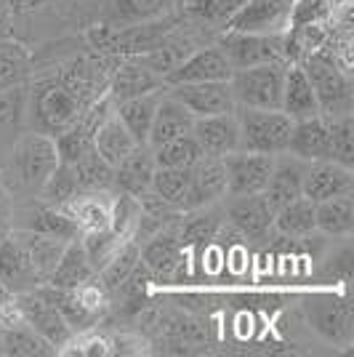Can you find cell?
<instances>
[{"instance_id": "obj_19", "label": "cell", "mask_w": 354, "mask_h": 357, "mask_svg": "<svg viewBox=\"0 0 354 357\" xmlns=\"http://www.w3.org/2000/svg\"><path fill=\"white\" fill-rule=\"evenodd\" d=\"M192 136L208 158H224L229 152L240 149V126H237L235 112H222V115H208V118H194Z\"/></svg>"}, {"instance_id": "obj_22", "label": "cell", "mask_w": 354, "mask_h": 357, "mask_svg": "<svg viewBox=\"0 0 354 357\" xmlns=\"http://www.w3.org/2000/svg\"><path fill=\"white\" fill-rule=\"evenodd\" d=\"M304 168L307 163L293 158L291 152H282L275 158V168H272V176L266 181L264 195L266 200L272 203V208L277 211L282 206H288L291 200L301 197V181H304Z\"/></svg>"}, {"instance_id": "obj_13", "label": "cell", "mask_w": 354, "mask_h": 357, "mask_svg": "<svg viewBox=\"0 0 354 357\" xmlns=\"http://www.w3.org/2000/svg\"><path fill=\"white\" fill-rule=\"evenodd\" d=\"M226 197V171H224L222 158H208L203 155L197 163L190 168V187L181 203V213L197 208L216 206Z\"/></svg>"}, {"instance_id": "obj_43", "label": "cell", "mask_w": 354, "mask_h": 357, "mask_svg": "<svg viewBox=\"0 0 354 357\" xmlns=\"http://www.w3.org/2000/svg\"><path fill=\"white\" fill-rule=\"evenodd\" d=\"M155 155V165H165V168H192L200 158H203V149L197 144V139L192 134L174 139L168 144L152 149Z\"/></svg>"}, {"instance_id": "obj_50", "label": "cell", "mask_w": 354, "mask_h": 357, "mask_svg": "<svg viewBox=\"0 0 354 357\" xmlns=\"http://www.w3.org/2000/svg\"><path fill=\"white\" fill-rule=\"evenodd\" d=\"M14 22V3L11 0H0V38H8Z\"/></svg>"}, {"instance_id": "obj_23", "label": "cell", "mask_w": 354, "mask_h": 357, "mask_svg": "<svg viewBox=\"0 0 354 357\" xmlns=\"http://www.w3.org/2000/svg\"><path fill=\"white\" fill-rule=\"evenodd\" d=\"M280 109L291 120H304V118H314V115H323V112H320V105H317V96H314V89H311L309 77H307L301 64H288V67H285Z\"/></svg>"}, {"instance_id": "obj_1", "label": "cell", "mask_w": 354, "mask_h": 357, "mask_svg": "<svg viewBox=\"0 0 354 357\" xmlns=\"http://www.w3.org/2000/svg\"><path fill=\"white\" fill-rule=\"evenodd\" d=\"M96 80L99 70L75 61L72 67L27 86V131L56 136L70 128L86 107L99 99Z\"/></svg>"}, {"instance_id": "obj_32", "label": "cell", "mask_w": 354, "mask_h": 357, "mask_svg": "<svg viewBox=\"0 0 354 357\" xmlns=\"http://www.w3.org/2000/svg\"><path fill=\"white\" fill-rule=\"evenodd\" d=\"M309 317L314 320L317 331H323L333 342H346L352 336V307L339 298L325 301H309Z\"/></svg>"}, {"instance_id": "obj_30", "label": "cell", "mask_w": 354, "mask_h": 357, "mask_svg": "<svg viewBox=\"0 0 354 357\" xmlns=\"http://www.w3.org/2000/svg\"><path fill=\"white\" fill-rule=\"evenodd\" d=\"M80 232H93V229H107L109 227V208H112V192H80L75 195L67 206H61Z\"/></svg>"}, {"instance_id": "obj_21", "label": "cell", "mask_w": 354, "mask_h": 357, "mask_svg": "<svg viewBox=\"0 0 354 357\" xmlns=\"http://www.w3.org/2000/svg\"><path fill=\"white\" fill-rule=\"evenodd\" d=\"M192 112L187 107L176 102L168 89L162 93L160 105H157V112H155V120L149 126V136H147V144L152 149L160 147V144H168L174 139H181V136L192 134Z\"/></svg>"}, {"instance_id": "obj_33", "label": "cell", "mask_w": 354, "mask_h": 357, "mask_svg": "<svg viewBox=\"0 0 354 357\" xmlns=\"http://www.w3.org/2000/svg\"><path fill=\"white\" fill-rule=\"evenodd\" d=\"M0 355L45 357V355H56V349L22 320V323H14V326L0 328Z\"/></svg>"}, {"instance_id": "obj_9", "label": "cell", "mask_w": 354, "mask_h": 357, "mask_svg": "<svg viewBox=\"0 0 354 357\" xmlns=\"http://www.w3.org/2000/svg\"><path fill=\"white\" fill-rule=\"evenodd\" d=\"M16 307H19V312L24 317V323H27L35 333H40L56 352H61L67 344L72 342L75 331L64 323V317L59 314V310L43 296L40 285H38L35 291L19 294V296H16Z\"/></svg>"}, {"instance_id": "obj_4", "label": "cell", "mask_w": 354, "mask_h": 357, "mask_svg": "<svg viewBox=\"0 0 354 357\" xmlns=\"http://www.w3.org/2000/svg\"><path fill=\"white\" fill-rule=\"evenodd\" d=\"M237 126H240V149L264 152V155H282L288 152L293 120L282 109H253V107H235Z\"/></svg>"}, {"instance_id": "obj_44", "label": "cell", "mask_w": 354, "mask_h": 357, "mask_svg": "<svg viewBox=\"0 0 354 357\" xmlns=\"http://www.w3.org/2000/svg\"><path fill=\"white\" fill-rule=\"evenodd\" d=\"M141 219V203L139 197L125 192H112V208H109V229L118 232L120 238H133L136 227Z\"/></svg>"}, {"instance_id": "obj_37", "label": "cell", "mask_w": 354, "mask_h": 357, "mask_svg": "<svg viewBox=\"0 0 354 357\" xmlns=\"http://www.w3.org/2000/svg\"><path fill=\"white\" fill-rule=\"evenodd\" d=\"M275 229L285 238H309L317 232V219H314V203L304 195L291 200L288 206L275 211Z\"/></svg>"}, {"instance_id": "obj_14", "label": "cell", "mask_w": 354, "mask_h": 357, "mask_svg": "<svg viewBox=\"0 0 354 357\" xmlns=\"http://www.w3.org/2000/svg\"><path fill=\"white\" fill-rule=\"evenodd\" d=\"M229 77H232V64L224 56L222 45L208 43L194 48L190 56H184L162 80L165 86H176V83H206V80H229Z\"/></svg>"}, {"instance_id": "obj_47", "label": "cell", "mask_w": 354, "mask_h": 357, "mask_svg": "<svg viewBox=\"0 0 354 357\" xmlns=\"http://www.w3.org/2000/svg\"><path fill=\"white\" fill-rule=\"evenodd\" d=\"M336 0H293L291 27L295 24H328L336 11Z\"/></svg>"}, {"instance_id": "obj_26", "label": "cell", "mask_w": 354, "mask_h": 357, "mask_svg": "<svg viewBox=\"0 0 354 357\" xmlns=\"http://www.w3.org/2000/svg\"><path fill=\"white\" fill-rule=\"evenodd\" d=\"M93 278H96V269H93V264H91L86 251H83L80 238H75L64 245L59 261H56V267H54L51 278L45 283L54 285V288H80V285L93 280Z\"/></svg>"}, {"instance_id": "obj_48", "label": "cell", "mask_w": 354, "mask_h": 357, "mask_svg": "<svg viewBox=\"0 0 354 357\" xmlns=\"http://www.w3.org/2000/svg\"><path fill=\"white\" fill-rule=\"evenodd\" d=\"M168 6V0H118V14L125 19H141L147 22L152 16H160Z\"/></svg>"}, {"instance_id": "obj_28", "label": "cell", "mask_w": 354, "mask_h": 357, "mask_svg": "<svg viewBox=\"0 0 354 357\" xmlns=\"http://www.w3.org/2000/svg\"><path fill=\"white\" fill-rule=\"evenodd\" d=\"M22 219L24 222L19 224V227L32 229V232H43V235H51V238H59V240L80 238V227L75 224V219L67 211L56 208V206H45L40 200L24 211Z\"/></svg>"}, {"instance_id": "obj_45", "label": "cell", "mask_w": 354, "mask_h": 357, "mask_svg": "<svg viewBox=\"0 0 354 357\" xmlns=\"http://www.w3.org/2000/svg\"><path fill=\"white\" fill-rule=\"evenodd\" d=\"M80 243H83V251L88 256V261L93 264V269H99L118 253V248L125 243V238H120L118 232H112L109 227L107 229H93V232H80Z\"/></svg>"}, {"instance_id": "obj_34", "label": "cell", "mask_w": 354, "mask_h": 357, "mask_svg": "<svg viewBox=\"0 0 354 357\" xmlns=\"http://www.w3.org/2000/svg\"><path fill=\"white\" fill-rule=\"evenodd\" d=\"M330 27L328 24H295L282 35V48H285V64H298L314 51L328 45Z\"/></svg>"}, {"instance_id": "obj_38", "label": "cell", "mask_w": 354, "mask_h": 357, "mask_svg": "<svg viewBox=\"0 0 354 357\" xmlns=\"http://www.w3.org/2000/svg\"><path fill=\"white\" fill-rule=\"evenodd\" d=\"M72 165V176L77 184V195L80 192H112V174L115 168L102 160L96 155V149L86 152L83 158H77Z\"/></svg>"}, {"instance_id": "obj_27", "label": "cell", "mask_w": 354, "mask_h": 357, "mask_svg": "<svg viewBox=\"0 0 354 357\" xmlns=\"http://www.w3.org/2000/svg\"><path fill=\"white\" fill-rule=\"evenodd\" d=\"M40 291H43V296L59 310V314L64 317V323L72 328L75 333L91 331V328L96 326V320L102 317V312L93 310V307H88L75 288H54V285L43 283L40 285Z\"/></svg>"}, {"instance_id": "obj_5", "label": "cell", "mask_w": 354, "mask_h": 357, "mask_svg": "<svg viewBox=\"0 0 354 357\" xmlns=\"http://www.w3.org/2000/svg\"><path fill=\"white\" fill-rule=\"evenodd\" d=\"M285 67H288L285 61H266V64L235 70L229 77L235 105L253 107V109H280Z\"/></svg>"}, {"instance_id": "obj_42", "label": "cell", "mask_w": 354, "mask_h": 357, "mask_svg": "<svg viewBox=\"0 0 354 357\" xmlns=\"http://www.w3.org/2000/svg\"><path fill=\"white\" fill-rule=\"evenodd\" d=\"M187 187H190V168H165V165H157L155 174H152V187L149 190L157 197H162L165 203H171L174 208L181 211Z\"/></svg>"}, {"instance_id": "obj_24", "label": "cell", "mask_w": 354, "mask_h": 357, "mask_svg": "<svg viewBox=\"0 0 354 357\" xmlns=\"http://www.w3.org/2000/svg\"><path fill=\"white\" fill-rule=\"evenodd\" d=\"M27 131V83L0 91V155Z\"/></svg>"}, {"instance_id": "obj_31", "label": "cell", "mask_w": 354, "mask_h": 357, "mask_svg": "<svg viewBox=\"0 0 354 357\" xmlns=\"http://www.w3.org/2000/svg\"><path fill=\"white\" fill-rule=\"evenodd\" d=\"M314 219L328 238H349L354 232V192L314 203Z\"/></svg>"}, {"instance_id": "obj_40", "label": "cell", "mask_w": 354, "mask_h": 357, "mask_svg": "<svg viewBox=\"0 0 354 357\" xmlns=\"http://www.w3.org/2000/svg\"><path fill=\"white\" fill-rule=\"evenodd\" d=\"M194 213H197V216L181 222V227H178V240H181V245H206V243L219 238V232H222L224 216L219 211H213V206L197 208Z\"/></svg>"}, {"instance_id": "obj_15", "label": "cell", "mask_w": 354, "mask_h": 357, "mask_svg": "<svg viewBox=\"0 0 354 357\" xmlns=\"http://www.w3.org/2000/svg\"><path fill=\"white\" fill-rule=\"evenodd\" d=\"M354 192V168L336 163V160H314L304 168L301 195L311 203H323L339 195Z\"/></svg>"}, {"instance_id": "obj_49", "label": "cell", "mask_w": 354, "mask_h": 357, "mask_svg": "<svg viewBox=\"0 0 354 357\" xmlns=\"http://www.w3.org/2000/svg\"><path fill=\"white\" fill-rule=\"evenodd\" d=\"M109 342V355H141L147 352V342L141 336H133V333H118Z\"/></svg>"}, {"instance_id": "obj_11", "label": "cell", "mask_w": 354, "mask_h": 357, "mask_svg": "<svg viewBox=\"0 0 354 357\" xmlns=\"http://www.w3.org/2000/svg\"><path fill=\"white\" fill-rule=\"evenodd\" d=\"M168 93L181 102L192 112V118H208V115H222L235 112V93L229 80H206V83H176L168 86Z\"/></svg>"}, {"instance_id": "obj_25", "label": "cell", "mask_w": 354, "mask_h": 357, "mask_svg": "<svg viewBox=\"0 0 354 357\" xmlns=\"http://www.w3.org/2000/svg\"><path fill=\"white\" fill-rule=\"evenodd\" d=\"M165 89H168V86L147 91V93H139V96H131V99H123V102L115 105L118 118L123 120V126L128 128V134L136 139V144H147L149 126H152V120H155V112H157V105H160Z\"/></svg>"}, {"instance_id": "obj_35", "label": "cell", "mask_w": 354, "mask_h": 357, "mask_svg": "<svg viewBox=\"0 0 354 357\" xmlns=\"http://www.w3.org/2000/svg\"><path fill=\"white\" fill-rule=\"evenodd\" d=\"M139 251H141V243L136 238H128L118 248V253L96 272V280L102 283V288L107 294L120 291L123 285L128 283V278H131L133 272H136V267H139Z\"/></svg>"}, {"instance_id": "obj_51", "label": "cell", "mask_w": 354, "mask_h": 357, "mask_svg": "<svg viewBox=\"0 0 354 357\" xmlns=\"http://www.w3.org/2000/svg\"><path fill=\"white\" fill-rule=\"evenodd\" d=\"M11 216H14V213L6 206V197H0V238L14 227V224H11Z\"/></svg>"}, {"instance_id": "obj_29", "label": "cell", "mask_w": 354, "mask_h": 357, "mask_svg": "<svg viewBox=\"0 0 354 357\" xmlns=\"http://www.w3.org/2000/svg\"><path fill=\"white\" fill-rule=\"evenodd\" d=\"M133 147H136V139L128 134V128L123 126V120L118 118V112L112 109V112L96 126V131H93V149H96V155L115 168Z\"/></svg>"}, {"instance_id": "obj_41", "label": "cell", "mask_w": 354, "mask_h": 357, "mask_svg": "<svg viewBox=\"0 0 354 357\" xmlns=\"http://www.w3.org/2000/svg\"><path fill=\"white\" fill-rule=\"evenodd\" d=\"M75 195H77V184H75V176H72V165L70 163H61L51 171V176L43 181V187L38 190L35 195V200H40L45 206H67L70 200H72Z\"/></svg>"}, {"instance_id": "obj_46", "label": "cell", "mask_w": 354, "mask_h": 357, "mask_svg": "<svg viewBox=\"0 0 354 357\" xmlns=\"http://www.w3.org/2000/svg\"><path fill=\"white\" fill-rule=\"evenodd\" d=\"M330 147L333 160L346 168H354V120L352 115L330 118Z\"/></svg>"}, {"instance_id": "obj_39", "label": "cell", "mask_w": 354, "mask_h": 357, "mask_svg": "<svg viewBox=\"0 0 354 357\" xmlns=\"http://www.w3.org/2000/svg\"><path fill=\"white\" fill-rule=\"evenodd\" d=\"M30 51L16 40L0 38V91L27 83L30 75Z\"/></svg>"}, {"instance_id": "obj_20", "label": "cell", "mask_w": 354, "mask_h": 357, "mask_svg": "<svg viewBox=\"0 0 354 357\" xmlns=\"http://www.w3.org/2000/svg\"><path fill=\"white\" fill-rule=\"evenodd\" d=\"M155 155L149 144H136V147L115 165L112 174V192H125L133 197H141L152 187V174H155Z\"/></svg>"}, {"instance_id": "obj_10", "label": "cell", "mask_w": 354, "mask_h": 357, "mask_svg": "<svg viewBox=\"0 0 354 357\" xmlns=\"http://www.w3.org/2000/svg\"><path fill=\"white\" fill-rule=\"evenodd\" d=\"M0 285L11 296L27 294V291H35L38 285H43V278L35 269L30 253L14 227L0 238Z\"/></svg>"}, {"instance_id": "obj_7", "label": "cell", "mask_w": 354, "mask_h": 357, "mask_svg": "<svg viewBox=\"0 0 354 357\" xmlns=\"http://www.w3.org/2000/svg\"><path fill=\"white\" fill-rule=\"evenodd\" d=\"M282 35L224 30V35L216 43L222 45L224 56L232 64V73H235V70H245V67H256V64H266V61H285Z\"/></svg>"}, {"instance_id": "obj_2", "label": "cell", "mask_w": 354, "mask_h": 357, "mask_svg": "<svg viewBox=\"0 0 354 357\" xmlns=\"http://www.w3.org/2000/svg\"><path fill=\"white\" fill-rule=\"evenodd\" d=\"M304 67V73L309 77L320 112L328 118H339V115H352V99H354V83L349 64L328 51L320 48L304 61H298Z\"/></svg>"}, {"instance_id": "obj_17", "label": "cell", "mask_w": 354, "mask_h": 357, "mask_svg": "<svg viewBox=\"0 0 354 357\" xmlns=\"http://www.w3.org/2000/svg\"><path fill=\"white\" fill-rule=\"evenodd\" d=\"M288 152L304 160H333V147H330V118L328 115H314V118L293 120V131L288 142Z\"/></svg>"}, {"instance_id": "obj_3", "label": "cell", "mask_w": 354, "mask_h": 357, "mask_svg": "<svg viewBox=\"0 0 354 357\" xmlns=\"http://www.w3.org/2000/svg\"><path fill=\"white\" fill-rule=\"evenodd\" d=\"M8 158V176L14 181V190L24 195H38L51 171L59 165L56 139L40 131H24L14 142V147L6 152Z\"/></svg>"}, {"instance_id": "obj_18", "label": "cell", "mask_w": 354, "mask_h": 357, "mask_svg": "<svg viewBox=\"0 0 354 357\" xmlns=\"http://www.w3.org/2000/svg\"><path fill=\"white\" fill-rule=\"evenodd\" d=\"M162 86H165L162 75L155 73L141 56H128V59L120 61L118 70H112L109 83H107V93L118 105L123 99H131V96H139V93L162 89Z\"/></svg>"}, {"instance_id": "obj_12", "label": "cell", "mask_w": 354, "mask_h": 357, "mask_svg": "<svg viewBox=\"0 0 354 357\" xmlns=\"http://www.w3.org/2000/svg\"><path fill=\"white\" fill-rule=\"evenodd\" d=\"M224 216L245 240H266V235L275 229V208L264 192L229 197Z\"/></svg>"}, {"instance_id": "obj_36", "label": "cell", "mask_w": 354, "mask_h": 357, "mask_svg": "<svg viewBox=\"0 0 354 357\" xmlns=\"http://www.w3.org/2000/svg\"><path fill=\"white\" fill-rule=\"evenodd\" d=\"M14 229L19 232V238H22L24 248H27V253H30L32 264H35V269L40 272V278H43V283H45V280L51 278V272H54L61 251H64V245H67L70 240L51 238V235L32 232V229H24V227H14Z\"/></svg>"}, {"instance_id": "obj_8", "label": "cell", "mask_w": 354, "mask_h": 357, "mask_svg": "<svg viewBox=\"0 0 354 357\" xmlns=\"http://www.w3.org/2000/svg\"><path fill=\"white\" fill-rule=\"evenodd\" d=\"M277 155H264V152H248V149H235L224 155V171H226V197L237 195H256L264 192L266 181L272 176Z\"/></svg>"}, {"instance_id": "obj_6", "label": "cell", "mask_w": 354, "mask_h": 357, "mask_svg": "<svg viewBox=\"0 0 354 357\" xmlns=\"http://www.w3.org/2000/svg\"><path fill=\"white\" fill-rule=\"evenodd\" d=\"M291 11H293V0H245L224 22L222 30L282 35L291 30Z\"/></svg>"}, {"instance_id": "obj_16", "label": "cell", "mask_w": 354, "mask_h": 357, "mask_svg": "<svg viewBox=\"0 0 354 357\" xmlns=\"http://www.w3.org/2000/svg\"><path fill=\"white\" fill-rule=\"evenodd\" d=\"M139 261H141V267L147 269L152 278L165 280V283L174 280L176 272L181 269V261H184V245L178 240V229H165L162 227L160 232L149 235L141 243Z\"/></svg>"}, {"instance_id": "obj_52", "label": "cell", "mask_w": 354, "mask_h": 357, "mask_svg": "<svg viewBox=\"0 0 354 357\" xmlns=\"http://www.w3.org/2000/svg\"><path fill=\"white\" fill-rule=\"evenodd\" d=\"M224 3H226V6L232 8V14H235V11L240 8V6H243V3H245V0H224Z\"/></svg>"}]
</instances>
